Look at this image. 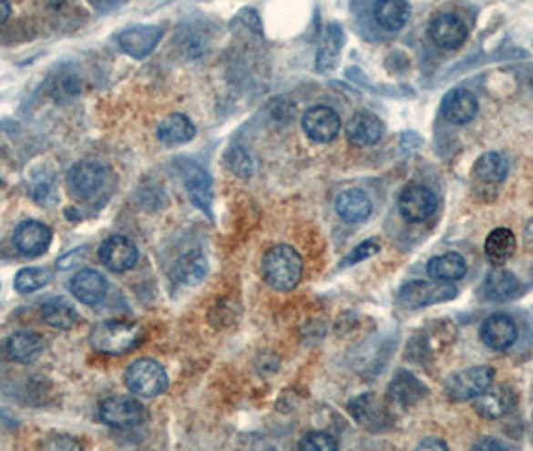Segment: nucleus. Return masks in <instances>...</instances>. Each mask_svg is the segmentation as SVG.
Segmentation results:
<instances>
[{
	"label": "nucleus",
	"instance_id": "f257e3e1",
	"mask_svg": "<svg viewBox=\"0 0 533 451\" xmlns=\"http://www.w3.org/2000/svg\"><path fill=\"white\" fill-rule=\"evenodd\" d=\"M261 275L271 289L291 291L301 283V277H303V259L291 245H275L261 261Z\"/></svg>",
	"mask_w": 533,
	"mask_h": 451
},
{
	"label": "nucleus",
	"instance_id": "f03ea898",
	"mask_svg": "<svg viewBox=\"0 0 533 451\" xmlns=\"http://www.w3.org/2000/svg\"><path fill=\"white\" fill-rule=\"evenodd\" d=\"M143 329L123 319H108L98 323L90 333V345L105 355H123L140 345Z\"/></svg>",
	"mask_w": 533,
	"mask_h": 451
},
{
	"label": "nucleus",
	"instance_id": "7ed1b4c3",
	"mask_svg": "<svg viewBox=\"0 0 533 451\" xmlns=\"http://www.w3.org/2000/svg\"><path fill=\"white\" fill-rule=\"evenodd\" d=\"M125 384L137 397H157L167 389L169 377L155 359H137L127 369Z\"/></svg>",
	"mask_w": 533,
	"mask_h": 451
},
{
	"label": "nucleus",
	"instance_id": "20e7f679",
	"mask_svg": "<svg viewBox=\"0 0 533 451\" xmlns=\"http://www.w3.org/2000/svg\"><path fill=\"white\" fill-rule=\"evenodd\" d=\"M494 369L489 365H476V367H467L461 369L457 374L451 375L446 381V395L451 401H469L476 399L479 394L494 384Z\"/></svg>",
	"mask_w": 533,
	"mask_h": 451
},
{
	"label": "nucleus",
	"instance_id": "39448f33",
	"mask_svg": "<svg viewBox=\"0 0 533 451\" xmlns=\"http://www.w3.org/2000/svg\"><path fill=\"white\" fill-rule=\"evenodd\" d=\"M67 185L75 199L95 200V197L103 193L107 185V170L95 160H83V163L70 169Z\"/></svg>",
	"mask_w": 533,
	"mask_h": 451
},
{
	"label": "nucleus",
	"instance_id": "423d86ee",
	"mask_svg": "<svg viewBox=\"0 0 533 451\" xmlns=\"http://www.w3.org/2000/svg\"><path fill=\"white\" fill-rule=\"evenodd\" d=\"M98 415L103 419V424L115 429H130L137 427L145 421L147 409L143 404H138L133 397L115 395L105 399L98 407Z\"/></svg>",
	"mask_w": 533,
	"mask_h": 451
},
{
	"label": "nucleus",
	"instance_id": "0eeeda50",
	"mask_svg": "<svg viewBox=\"0 0 533 451\" xmlns=\"http://www.w3.org/2000/svg\"><path fill=\"white\" fill-rule=\"evenodd\" d=\"M457 295V289L454 285L429 283V281H409L404 289L399 291V303L407 309H421L436 303H444V301L454 299Z\"/></svg>",
	"mask_w": 533,
	"mask_h": 451
},
{
	"label": "nucleus",
	"instance_id": "6e6552de",
	"mask_svg": "<svg viewBox=\"0 0 533 451\" xmlns=\"http://www.w3.org/2000/svg\"><path fill=\"white\" fill-rule=\"evenodd\" d=\"M437 199L434 190L424 185H407L399 197V213L409 223H425L436 215Z\"/></svg>",
	"mask_w": 533,
	"mask_h": 451
},
{
	"label": "nucleus",
	"instance_id": "1a4fd4ad",
	"mask_svg": "<svg viewBox=\"0 0 533 451\" xmlns=\"http://www.w3.org/2000/svg\"><path fill=\"white\" fill-rule=\"evenodd\" d=\"M301 125H303L305 135L311 140H315V143H331L341 133V117L335 108L325 105H317L305 110Z\"/></svg>",
	"mask_w": 533,
	"mask_h": 451
},
{
	"label": "nucleus",
	"instance_id": "9d476101",
	"mask_svg": "<svg viewBox=\"0 0 533 451\" xmlns=\"http://www.w3.org/2000/svg\"><path fill=\"white\" fill-rule=\"evenodd\" d=\"M98 257L103 265L115 273H127L138 261V251L133 241L123 235H110L98 247Z\"/></svg>",
	"mask_w": 533,
	"mask_h": 451
},
{
	"label": "nucleus",
	"instance_id": "9b49d317",
	"mask_svg": "<svg viewBox=\"0 0 533 451\" xmlns=\"http://www.w3.org/2000/svg\"><path fill=\"white\" fill-rule=\"evenodd\" d=\"M163 38V28L155 25H137L118 35V45L133 58H147Z\"/></svg>",
	"mask_w": 533,
	"mask_h": 451
},
{
	"label": "nucleus",
	"instance_id": "f8f14e48",
	"mask_svg": "<svg viewBox=\"0 0 533 451\" xmlns=\"http://www.w3.org/2000/svg\"><path fill=\"white\" fill-rule=\"evenodd\" d=\"M467 25L454 13H441L429 25V36L439 48L454 50L467 40Z\"/></svg>",
	"mask_w": 533,
	"mask_h": 451
},
{
	"label": "nucleus",
	"instance_id": "ddd939ff",
	"mask_svg": "<svg viewBox=\"0 0 533 451\" xmlns=\"http://www.w3.org/2000/svg\"><path fill=\"white\" fill-rule=\"evenodd\" d=\"M481 341L494 351H507L518 341V325L516 321L506 313L489 315L479 329Z\"/></svg>",
	"mask_w": 533,
	"mask_h": 451
},
{
	"label": "nucleus",
	"instance_id": "4468645a",
	"mask_svg": "<svg viewBox=\"0 0 533 451\" xmlns=\"http://www.w3.org/2000/svg\"><path fill=\"white\" fill-rule=\"evenodd\" d=\"M518 395L509 385H494L491 384L484 394H479L474 401V407L481 417L499 419L507 415L516 407Z\"/></svg>",
	"mask_w": 533,
	"mask_h": 451
},
{
	"label": "nucleus",
	"instance_id": "2eb2a0df",
	"mask_svg": "<svg viewBox=\"0 0 533 451\" xmlns=\"http://www.w3.org/2000/svg\"><path fill=\"white\" fill-rule=\"evenodd\" d=\"M50 239H53V231L45 223H40V220H25L15 231V247L26 257H38L46 253Z\"/></svg>",
	"mask_w": 533,
	"mask_h": 451
},
{
	"label": "nucleus",
	"instance_id": "dca6fc26",
	"mask_svg": "<svg viewBox=\"0 0 533 451\" xmlns=\"http://www.w3.org/2000/svg\"><path fill=\"white\" fill-rule=\"evenodd\" d=\"M477 98L467 88L449 90L444 103H441V117L449 120L451 125H467L477 115Z\"/></svg>",
	"mask_w": 533,
	"mask_h": 451
},
{
	"label": "nucleus",
	"instance_id": "f3484780",
	"mask_svg": "<svg viewBox=\"0 0 533 451\" xmlns=\"http://www.w3.org/2000/svg\"><path fill=\"white\" fill-rule=\"evenodd\" d=\"M509 175V163L504 155L486 153L476 160L474 167V183L477 190L497 189Z\"/></svg>",
	"mask_w": 533,
	"mask_h": 451
},
{
	"label": "nucleus",
	"instance_id": "a211bd4d",
	"mask_svg": "<svg viewBox=\"0 0 533 451\" xmlns=\"http://www.w3.org/2000/svg\"><path fill=\"white\" fill-rule=\"evenodd\" d=\"M349 414L359 425L371 431H379L387 425V407L381 404L375 394H364L349 404Z\"/></svg>",
	"mask_w": 533,
	"mask_h": 451
},
{
	"label": "nucleus",
	"instance_id": "6ab92c4d",
	"mask_svg": "<svg viewBox=\"0 0 533 451\" xmlns=\"http://www.w3.org/2000/svg\"><path fill=\"white\" fill-rule=\"evenodd\" d=\"M70 291L85 305H98L107 297V279L95 269H80L70 279Z\"/></svg>",
	"mask_w": 533,
	"mask_h": 451
},
{
	"label": "nucleus",
	"instance_id": "aec40b11",
	"mask_svg": "<svg viewBox=\"0 0 533 451\" xmlns=\"http://www.w3.org/2000/svg\"><path fill=\"white\" fill-rule=\"evenodd\" d=\"M345 135L351 145L371 147L384 137V123L371 113H357L347 123Z\"/></svg>",
	"mask_w": 533,
	"mask_h": 451
},
{
	"label": "nucleus",
	"instance_id": "412c9836",
	"mask_svg": "<svg viewBox=\"0 0 533 451\" xmlns=\"http://www.w3.org/2000/svg\"><path fill=\"white\" fill-rule=\"evenodd\" d=\"M425 395H427L425 385L405 369H401L399 374L391 379L389 389H387L389 401H394V404L401 407L415 405L417 401H421V397H425Z\"/></svg>",
	"mask_w": 533,
	"mask_h": 451
},
{
	"label": "nucleus",
	"instance_id": "4be33fe9",
	"mask_svg": "<svg viewBox=\"0 0 533 451\" xmlns=\"http://www.w3.org/2000/svg\"><path fill=\"white\" fill-rule=\"evenodd\" d=\"M335 210L345 223H364L374 213V205L364 190L349 189L335 199Z\"/></svg>",
	"mask_w": 533,
	"mask_h": 451
},
{
	"label": "nucleus",
	"instance_id": "5701e85b",
	"mask_svg": "<svg viewBox=\"0 0 533 451\" xmlns=\"http://www.w3.org/2000/svg\"><path fill=\"white\" fill-rule=\"evenodd\" d=\"M43 339L30 331H16L5 343V354L16 364H33L43 354Z\"/></svg>",
	"mask_w": 533,
	"mask_h": 451
},
{
	"label": "nucleus",
	"instance_id": "b1692460",
	"mask_svg": "<svg viewBox=\"0 0 533 451\" xmlns=\"http://www.w3.org/2000/svg\"><path fill=\"white\" fill-rule=\"evenodd\" d=\"M183 177L190 200H193L199 209L209 210L210 203H213V183H210L207 170L195 163H189L185 167Z\"/></svg>",
	"mask_w": 533,
	"mask_h": 451
},
{
	"label": "nucleus",
	"instance_id": "393cba45",
	"mask_svg": "<svg viewBox=\"0 0 533 451\" xmlns=\"http://www.w3.org/2000/svg\"><path fill=\"white\" fill-rule=\"evenodd\" d=\"M195 125L187 115L173 113L167 118H163L159 123L157 128V137L163 145L167 147H175V145H183L189 143V140L195 138Z\"/></svg>",
	"mask_w": 533,
	"mask_h": 451
},
{
	"label": "nucleus",
	"instance_id": "a878e982",
	"mask_svg": "<svg viewBox=\"0 0 533 451\" xmlns=\"http://www.w3.org/2000/svg\"><path fill=\"white\" fill-rule=\"evenodd\" d=\"M341 46H343V28L339 25H327L323 28V35L319 40L317 48V70L319 73H327L333 70L339 63Z\"/></svg>",
	"mask_w": 533,
	"mask_h": 451
},
{
	"label": "nucleus",
	"instance_id": "bb28decb",
	"mask_svg": "<svg viewBox=\"0 0 533 451\" xmlns=\"http://www.w3.org/2000/svg\"><path fill=\"white\" fill-rule=\"evenodd\" d=\"M516 247H518L516 235L511 233L509 229L499 227V229L491 231V233L487 235L484 251H486V257L491 265L504 267L507 261L514 257Z\"/></svg>",
	"mask_w": 533,
	"mask_h": 451
},
{
	"label": "nucleus",
	"instance_id": "cd10ccee",
	"mask_svg": "<svg viewBox=\"0 0 533 451\" xmlns=\"http://www.w3.org/2000/svg\"><path fill=\"white\" fill-rule=\"evenodd\" d=\"M411 8L407 0H375L374 18L385 30H399L407 25Z\"/></svg>",
	"mask_w": 533,
	"mask_h": 451
},
{
	"label": "nucleus",
	"instance_id": "c85d7f7f",
	"mask_svg": "<svg viewBox=\"0 0 533 451\" xmlns=\"http://www.w3.org/2000/svg\"><path fill=\"white\" fill-rule=\"evenodd\" d=\"M427 273L434 281H441V283H454V281L466 277L467 263L459 253H446L429 261Z\"/></svg>",
	"mask_w": 533,
	"mask_h": 451
},
{
	"label": "nucleus",
	"instance_id": "c756f323",
	"mask_svg": "<svg viewBox=\"0 0 533 451\" xmlns=\"http://www.w3.org/2000/svg\"><path fill=\"white\" fill-rule=\"evenodd\" d=\"M30 193L43 205H53L56 200V173L48 165H36L28 170Z\"/></svg>",
	"mask_w": 533,
	"mask_h": 451
},
{
	"label": "nucleus",
	"instance_id": "7c9ffc66",
	"mask_svg": "<svg viewBox=\"0 0 533 451\" xmlns=\"http://www.w3.org/2000/svg\"><path fill=\"white\" fill-rule=\"evenodd\" d=\"M43 319L55 329H70L78 323L77 309L63 297H50L43 303Z\"/></svg>",
	"mask_w": 533,
	"mask_h": 451
},
{
	"label": "nucleus",
	"instance_id": "2f4dec72",
	"mask_svg": "<svg viewBox=\"0 0 533 451\" xmlns=\"http://www.w3.org/2000/svg\"><path fill=\"white\" fill-rule=\"evenodd\" d=\"M207 257L200 251H189L183 257H179L175 265V275L183 285H199L207 275Z\"/></svg>",
	"mask_w": 533,
	"mask_h": 451
},
{
	"label": "nucleus",
	"instance_id": "473e14b6",
	"mask_svg": "<svg viewBox=\"0 0 533 451\" xmlns=\"http://www.w3.org/2000/svg\"><path fill=\"white\" fill-rule=\"evenodd\" d=\"M519 291V281L504 267H496L486 279V295L491 301H507L516 297Z\"/></svg>",
	"mask_w": 533,
	"mask_h": 451
},
{
	"label": "nucleus",
	"instance_id": "72a5a7b5",
	"mask_svg": "<svg viewBox=\"0 0 533 451\" xmlns=\"http://www.w3.org/2000/svg\"><path fill=\"white\" fill-rule=\"evenodd\" d=\"M50 281L48 271L45 267H25L15 277V289L18 293H33L43 289Z\"/></svg>",
	"mask_w": 533,
	"mask_h": 451
},
{
	"label": "nucleus",
	"instance_id": "f704fd0d",
	"mask_svg": "<svg viewBox=\"0 0 533 451\" xmlns=\"http://www.w3.org/2000/svg\"><path fill=\"white\" fill-rule=\"evenodd\" d=\"M299 449L303 451H335L339 449V441L325 434V431H311L303 439L299 441Z\"/></svg>",
	"mask_w": 533,
	"mask_h": 451
},
{
	"label": "nucleus",
	"instance_id": "c9c22d12",
	"mask_svg": "<svg viewBox=\"0 0 533 451\" xmlns=\"http://www.w3.org/2000/svg\"><path fill=\"white\" fill-rule=\"evenodd\" d=\"M379 251H381L379 241L377 239H367V241H364V243H359L354 251H351V253L343 259V263H341V265L347 267V265L361 263V261H365L369 257H375Z\"/></svg>",
	"mask_w": 533,
	"mask_h": 451
},
{
	"label": "nucleus",
	"instance_id": "e433bc0d",
	"mask_svg": "<svg viewBox=\"0 0 533 451\" xmlns=\"http://www.w3.org/2000/svg\"><path fill=\"white\" fill-rule=\"evenodd\" d=\"M227 165L239 177H251V173H253V163H251V159L245 150L239 149V147H235L227 155Z\"/></svg>",
	"mask_w": 533,
	"mask_h": 451
},
{
	"label": "nucleus",
	"instance_id": "4c0bfd02",
	"mask_svg": "<svg viewBox=\"0 0 533 451\" xmlns=\"http://www.w3.org/2000/svg\"><path fill=\"white\" fill-rule=\"evenodd\" d=\"M85 255H87V247H80V249L68 251V253H67L65 257H60V259L56 261V267H58V269H70V267H75V265L80 263V261L85 259Z\"/></svg>",
	"mask_w": 533,
	"mask_h": 451
},
{
	"label": "nucleus",
	"instance_id": "58836bf2",
	"mask_svg": "<svg viewBox=\"0 0 533 451\" xmlns=\"http://www.w3.org/2000/svg\"><path fill=\"white\" fill-rule=\"evenodd\" d=\"M88 3L95 10H98V13H110V10L123 6L127 0H88Z\"/></svg>",
	"mask_w": 533,
	"mask_h": 451
},
{
	"label": "nucleus",
	"instance_id": "ea45409f",
	"mask_svg": "<svg viewBox=\"0 0 533 451\" xmlns=\"http://www.w3.org/2000/svg\"><path fill=\"white\" fill-rule=\"evenodd\" d=\"M474 449H511V446L504 444V441H497V439H481L479 444L474 446Z\"/></svg>",
	"mask_w": 533,
	"mask_h": 451
},
{
	"label": "nucleus",
	"instance_id": "a19ab883",
	"mask_svg": "<svg viewBox=\"0 0 533 451\" xmlns=\"http://www.w3.org/2000/svg\"><path fill=\"white\" fill-rule=\"evenodd\" d=\"M419 449H447V444H446V441H441V439L431 437V439L421 441Z\"/></svg>",
	"mask_w": 533,
	"mask_h": 451
},
{
	"label": "nucleus",
	"instance_id": "79ce46f5",
	"mask_svg": "<svg viewBox=\"0 0 533 451\" xmlns=\"http://www.w3.org/2000/svg\"><path fill=\"white\" fill-rule=\"evenodd\" d=\"M524 241H526V247H528V249H533V217L529 219V223L526 225Z\"/></svg>",
	"mask_w": 533,
	"mask_h": 451
},
{
	"label": "nucleus",
	"instance_id": "37998d69",
	"mask_svg": "<svg viewBox=\"0 0 533 451\" xmlns=\"http://www.w3.org/2000/svg\"><path fill=\"white\" fill-rule=\"evenodd\" d=\"M10 16V3L8 0H0V25H5Z\"/></svg>",
	"mask_w": 533,
	"mask_h": 451
},
{
	"label": "nucleus",
	"instance_id": "c03bdc74",
	"mask_svg": "<svg viewBox=\"0 0 533 451\" xmlns=\"http://www.w3.org/2000/svg\"><path fill=\"white\" fill-rule=\"evenodd\" d=\"M531 87H533V80H531Z\"/></svg>",
	"mask_w": 533,
	"mask_h": 451
}]
</instances>
